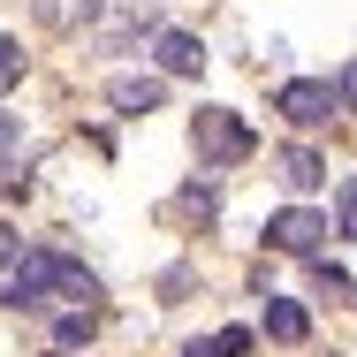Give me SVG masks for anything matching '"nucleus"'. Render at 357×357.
I'll list each match as a JSON object with an SVG mask.
<instances>
[{
    "label": "nucleus",
    "mask_w": 357,
    "mask_h": 357,
    "mask_svg": "<svg viewBox=\"0 0 357 357\" xmlns=\"http://www.w3.org/2000/svg\"><path fill=\"white\" fill-rule=\"evenodd\" d=\"M54 296H69L76 312H99V282L61 259V251H31L23 266H15V282L0 289V304H15V312H38V304H54Z\"/></svg>",
    "instance_id": "1"
},
{
    "label": "nucleus",
    "mask_w": 357,
    "mask_h": 357,
    "mask_svg": "<svg viewBox=\"0 0 357 357\" xmlns=\"http://www.w3.org/2000/svg\"><path fill=\"white\" fill-rule=\"evenodd\" d=\"M335 107H342V99H335V84H327V76H289L282 91H274V114H289L296 130L335 122Z\"/></svg>",
    "instance_id": "2"
},
{
    "label": "nucleus",
    "mask_w": 357,
    "mask_h": 357,
    "mask_svg": "<svg viewBox=\"0 0 357 357\" xmlns=\"http://www.w3.org/2000/svg\"><path fill=\"white\" fill-rule=\"evenodd\" d=\"M190 137H198V152H206L213 167H228V160H243V152H251V130H243L228 107H206V114L190 122Z\"/></svg>",
    "instance_id": "3"
},
{
    "label": "nucleus",
    "mask_w": 357,
    "mask_h": 357,
    "mask_svg": "<svg viewBox=\"0 0 357 357\" xmlns=\"http://www.w3.org/2000/svg\"><path fill=\"white\" fill-rule=\"evenodd\" d=\"M319 236H327V213H312V206H282V213L266 220V243L274 251H296V259H312Z\"/></svg>",
    "instance_id": "4"
},
{
    "label": "nucleus",
    "mask_w": 357,
    "mask_h": 357,
    "mask_svg": "<svg viewBox=\"0 0 357 357\" xmlns=\"http://www.w3.org/2000/svg\"><path fill=\"white\" fill-rule=\"evenodd\" d=\"M152 54H160V69H167V76H198V69H206V46H198L190 31H160Z\"/></svg>",
    "instance_id": "5"
},
{
    "label": "nucleus",
    "mask_w": 357,
    "mask_h": 357,
    "mask_svg": "<svg viewBox=\"0 0 357 357\" xmlns=\"http://www.w3.org/2000/svg\"><path fill=\"white\" fill-rule=\"evenodd\" d=\"M107 99H114L122 114H152V107L167 99V84H160V76H114V91H107Z\"/></svg>",
    "instance_id": "6"
},
{
    "label": "nucleus",
    "mask_w": 357,
    "mask_h": 357,
    "mask_svg": "<svg viewBox=\"0 0 357 357\" xmlns=\"http://www.w3.org/2000/svg\"><path fill=\"white\" fill-rule=\"evenodd\" d=\"M266 335H274V342H304V335H312V319H304L296 296H274V289H266Z\"/></svg>",
    "instance_id": "7"
},
{
    "label": "nucleus",
    "mask_w": 357,
    "mask_h": 357,
    "mask_svg": "<svg viewBox=\"0 0 357 357\" xmlns=\"http://www.w3.org/2000/svg\"><path fill=\"white\" fill-rule=\"evenodd\" d=\"M282 183L289 190H319V183H327V160H319L312 144H289L282 152Z\"/></svg>",
    "instance_id": "8"
},
{
    "label": "nucleus",
    "mask_w": 357,
    "mask_h": 357,
    "mask_svg": "<svg viewBox=\"0 0 357 357\" xmlns=\"http://www.w3.org/2000/svg\"><path fill=\"white\" fill-rule=\"evenodd\" d=\"M243 350H251V327H220L213 342H190L183 357H243Z\"/></svg>",
    "instance_id": "9"
},
{
    "label": "nucleus",
    "mask_w": 357,
    "mask_h": 357,
    "mask_svg": "<svg viewBox=\"0 0 357 357\" xmlns=\"http://www.w3.org/2000/svg\"><path fill=\"white\" fill-rule=\"evenodd\" d=\"M91 335H99V312H61V327H54V342H61V350H84Z\"/></svg>",
    "instance_id": "10"
},
{
    "label": "nucleus",
    "mask_w": 357,
    "mask_h": 357,
    "mask_svg": "<svg viewBox=\"0 0 357 357\" xmlns=\"http://www.w3.org/2000/svg\"><path fill=\"white\" fill-rule=\"evenodd\" d=\"M15 84H23V46L0 38V91H15Z\"/></svg>",
    "instance_id": "11"
},
{
    "label": "nucleus",
    "mask_w": 357,
    "mask_h": 357,
    "mask_svg": "<svg viewBox=\"0 0 357 357\" xmlns=\"http://www.w3.org/2000/svg\"><path fill=\"white\" fill-rule=\"evenodd\" d=\"M312 282H319V296H350V274L327 266V259H312Z\"/></svg>",
    "instance_id": "12"
},
{
    "label": "nucleus",
    "mask_w": 357,
    "mask_h": 357,
    "mask_svg": "<svg viewBox=\"0 0 357 357\" xmlns=\"http://www.w3.org/2000/svg\"><path fill=\"white\" fill-rule=\"evenodd\" d=\"M335 206H342V213H335V236H350V243H357V183H342Z\"/></svg>",
    "instance_id": "13"
},
{
    "label": "nucleus",
    "mask_w": 357,
    "mask_h": 357,
    "mask_svg": "<svg viewBox=\"0 0 357 357\" xmlns=\"http://www.w3.org/2000/svg\"><path fill=\"white\" fill-rule=\"evenodd\" d=\"M15 144H23V137H15V122L0 114V183H8V152H15Z\"/></svg>",
    "instance_id": "14"
},
{
    "label": "nucleus",
    "mask_w": 357,
    "mask_h": 357,
    "mask_svg": "<svg viewBox=\"0 0 357 357\" xmlns=\"http://www.w3.org/2000/svg\"><path fill=\"white\" fill-rule=\"evenodd\" d=\"M15 251H23V236H15L8 220H0V266H15Z\"/></svg>",
    "instance_id": "15"
},
{
    "label": "nucleus",
    "mask_w": 357,
    "mask_h": 357,
    "mask_svg": "<svg viewBox=\"0 0 357 357\" xmlns=\"http://www.w3.org/2000/svg\"><path fill=\"white\" fill-rule=\"evenodd\" d=\"M335 99H350V107H357V69L342 76V84H335Z\"/></svg>",
    "instance_id": "16"
}]
</instances>
